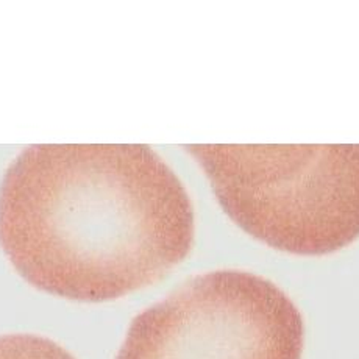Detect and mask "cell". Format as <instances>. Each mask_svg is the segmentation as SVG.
<instances>
[{"label":"cell","instance_id":"obj_1","mask_svg":"<svg viewBox=\"0 0 359 359\" xmlns=\"http://www.w3.org/2000/svg\"><path fill=\"white\" fill-rule=\"evenodd\" d=\"M182 182L141 144H43L0 184V245L34 287L105 302L163 280L191 252Z\"/></svg>","mask_w":359,"mask_h":359},{"label":"cell","instance_id":"obj_4","mask_svg":"<svg viewBox=\"0 0 359 359\" xmlns=\"http://www.w3.org/2000/svg\"><path fill=\"white\" fill-rule=\"evenodd\" d=\"M0 359H75L49 339L32 334L0 336Z\"/></svg>","mask_w":359,"mask_h":359},{"label":"cell","instance_id":"obj_2","mask_svg":"<svg viewBox=\"0 0 359 359\" xmlns=\"http://www.w3.org/2000/svg\"><path fill=\"white\" fill-rule=\"evenodd\" d=\"M186 149L225 212L264 244L316 257L359 238L358 144Z\"/></svg>","mask_w":359,"mask_h":359},{"label":"cell","instance_id":"obj_3","mask_svg":"<svg viewBox=\"0 0 359 359\" xmlns=\"http://www.w3.org/2000/svg\"><path fill=\"white\" fill-rule=\"evenodd\" d=\"M303 344L300 311L278 286L217 271L137 316L117 359H302Z\"/></svg>","mask_w":359,"mask_h":359}]
</instances>
